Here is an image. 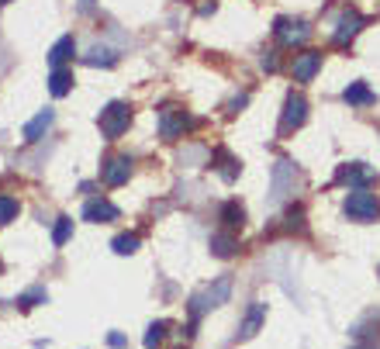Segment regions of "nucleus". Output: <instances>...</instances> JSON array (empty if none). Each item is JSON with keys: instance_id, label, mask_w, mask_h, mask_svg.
Instances as JSON below:
<instances>
[{"instance_id": "obj_1", "label": "nucleus", "mask_w": 380, "mask_h": 349, "mask_svg": "<svg viewBox=\"0 0 380 349\" xmlns=\"http://www.w3.org/2000/svg\"><path fill=\"white\" fill-rule=\"evenodd\" d=\"M232 294V277H218L214 284H207L204 290H197L190 297V322H197L200 315H207L211 308H221Z\"/></svg>"}, {"instance_id": "obj_2", "label": "nucleus", "mask_w": 380, "mask_h": 349, "mask_svg": "<svg viewBox=\"0 0 380 349\" xmlns=\"http://www.w3.org/2000/svg\"><path fill=\"white\" fill-rule=\"evenodd\" d=\"M97 125H100L104 139H121V135L128 132V125H132V107H128L125 100H111V104L100 111Z\"/></svg>"}, {"instance_id": "obj_3", "label": "nucleus", "mask_w": 380, "mask_h": 349, "mask_svg": "<svg viewBox=\"0 0 380 349\" xmlns=\"http://www.w3.org/2000/svg\"><path fill=\"white\" fill-rule=\"evenodd\" d=\"M346 215H349L353 222H377L380 218L377 194H370L367 187H363V190H349V197H346Z\"/></svg>"}, {"instance_id": "obj_4", "label": "nucleus", "mask_w": 380, "mask_h": 349, "mask_svg": "<svg viewBox=\"0 0 380 349\" xmlns=\"http://www.w3.org/2000/svg\"><path fill=\"white\" fill-rule=\"evenodd\" d=\"M304 118H308V100H304L301 93H287L284 118H280V135L294 132V128H301V125H304Z\"/></svg>"}, {"instance_id": "obj_5", "label": "nucleus", "mask_w": 380, "mask_h": 349, "mask_svg": "<svg viewBox=\"0 0 380 349\" xmlns=\"http://www.w3.org/2000/svg\"><path fill=\"white\" fill-rule=\"evenodd\" d=\"M184 128H187V114H184V107H163L159 111V135L163 139H177V135H184Z\"/></svg>"}, {"instance_id": "obj_6", "label": "nucleus", "mask_w": 380, "mask_h": 349, "mask_svg": "<svg viewBox=\"0 0 380 349\" xmlns=\"http://www.w3.org/2000/svg\"><path fill=\"white\" fill-rule=\"evenodd\" d=\"M322 70V52H301V56H294V66H290V73H294V80L297 84H308V80H315V73Z\"/></svg>"}, {"instance_id": "obj_7", "label": "nucleus", "mask_w": 380, "mask_h": 349, "mask_svg": "<svg viewBox=\"0 0 380 349\" xmlns=\"http://www.w3.org/2000/svg\"><path fill=\"white\" fill-rule=\"evenodd\" d=\"M277 38L284 42V45H301L308 35H311V28L304 24V21H287V17H277Z\"/></svg>"}, {"instance_id": "obj_8", "label": "nucleus", "mask_w": 380, "mask_h": 349, "mask_svg": "<svg viewBox=\"0 0 380 349\" xmlns=\"http://www.w3.org/2000/svg\"><path fill=\"white\" fill-rule=\"evenodd\" d=\"M128 176H132V160L128 156H111L104 163V183L107 187H121V183H128Z\"/></svg>"}, {"instance_id": "obj_9", "label": "nucleus", "mask_w": 380, "mask_h": 349, "mask_svg": "<svg viewBox=\"0 0 380 349\" xmlns=\"http://www.w3.org/2000/svg\"><path fill=\"white\" fill-rule=\"evenodd\" d=\"M263 322H267V304L253 301L249 311H246V318H242V325H239V339H253L263 329Z\"/></svg>"}, {"instance_id": "obj_10", "label": "nucleus", "mask_w": 380, "mask_h": 349, "mask_svg": "<svg viewBox=\"0 0 380 349\" xmlns=\"http://www.w3.org/2000/svg\"><path fill=\"white\" fill-rule=\"evenodd\" d=\"M370 176H374V173H370L363 163H346V166H339L335 183H353V190H363V183H367Z\"/></svg>"}, {"instance_id": "obj_11", "label": "nucleus", "mask_w": 380, "mask_h": 349, "mask_svg": "<svg viewBox=\"0 0 380 349\" xmlns=\"http://www.w3.org/2000/svg\"><path fill=\"white\" fill-rule=\"evenodd\" d=\"M52 118H56V111L52 107H45V111H38L28 125H24V142H38L45 132H49V125H52Z\"/></svg>"}, {"instance_id": "obj_12", "label": "nucleus", "mask_w": 380, "mask_h": 349, "mask_svg": "<svg viewBox=\"0 0 380 349\" xmlns=\"http://www.w3.org/2000/svg\"><path fill=\"white\" fill-rule=\"evenodd\" d=\"M118 218V208L111 201H90L84 208V222H94V225H104V222H114Z\"/></svg>"}, {"instance_id": "obj_13", "label": "nucleus", "mask_w": 380, "mask_h": 349, "mask_svg": "<svg viewBox=\"0 0 380 349\" xmlns=\"http://www.w3.org/2000/svg\"><path fill=\"white\" fill-rule=\"evenodd\" d=\"M77 52V42H73V35H63L52 49H49V63H52V70H63V63L70 59Z\"/></svg>"}, {"instance_id": "obj_14", "label": "nucleus", "mask_w": 380, "mask_h": 349, "mask_svg": "<svg viewBox=\"0 0 380 349\" xmlns=\"http://www.w3.org/2000/svg\"><path fill=\"white\" fill-rule=\"evenodd\" d=\"M360 28H363V17H360V14H346V17L339 21V28H335L332 42H335V45H346V42L360 31Z\"/></svg>"}, {"instance_id": "obj_15", "label": "nucleus", "mask_w": 380, "mask_h": 349, "mask_svg": "<svg viewBox=\"0 0 380 349\" xmlns=\"http://www.w3.org/2000/svg\"><path fill=\"white\" fill-rule=\"evenodd\" d=\"M73 84H77V80H73L70 70H52V73H49V93H52V97H66V93L73 90Z\"/></svg>"}, {"instance_id": "obj_16", "label": "nucleus", "mask_w": 380, "mask_h": 349, "mask_svg": "<svg viewBox=\"0 0 380 349\" xmlns=\"http://www.w3.org/2000/svg\"><path fill=\"white\" fill-rule=\"evenodd\" d=\"M242 222H246V208L239 201H225L221 204V225L225 228H242Z\"/></svg>"}, {"instance_id": "obj_17", "label": "nucleus", "mask_w": 380, "mask_h": 349, "mask_svg": "<svg viewBox=\"0 0 380 349\" xmlns=\"http://www.w3.org/2000/svg\"><path fill=\"white\" fill-rule=\"evenodd\" d=\"M235 249H239L235 235H228V232H218V235H211V253H214L218 260H228V256H235Z\"/></svg>"}, {"instance_id": "obj_18", "label": "nucleus", "mask_w": 380, "mask_h": 349, "mask_svg": "<svg viewBox=\"0 0 380 349\" xmlns=\"http://www.w3.org/2000/svg\"><path fill=\"white\" fill-rule=\"evenodd\" d=\"M342 100L346 104H356V107L360 104H374V90L367 87L363 80H356V84H349V87L342 90Z\"/></svg>"}, {"instance_id": "obj_19", "label": "nucleus", "mask_w": 380, "mask_h": 349, "mask_svg": "<svg viewBox=\"0 0 380 349\" xmlns=\"http://www.w3.org/2000/svg\"><path fill=\"white\" fill-rule=\"evenodd\" d=\"M287 180H294V163L280 160L274 170V197H287Z\"/></svg>"}, {"instance_id": "obj_20", "label": "nucleus", "mask_w": 380, "mask_h": 349, "mask_svg": "<svg viewBox=\"0 0 380 349\" xmlns=\"http://www.w3.org/2000/svg\"><path fill=\"white\" fill-rule=\"evenodd\" d=\"M84 63H87V66H104V70H107V66L118 63V56H114L111 49H104V45H94V49L84 56Z\"/></svg>"}, {"instance_id": "obj_21", "label": "nucleus", "mask_w": 380, "mask_h": 349, "mask_svg": "<svg viewBox=\"0 0 380 349\" xmlns=\"http://www.w3.org/2000/svg\"><path fill=\"white\" fill-rule=\"evenodd\" d=\"M111 249H114L118 256H132V253H138V235H132V232H125V235H114Z\"/></svg>"}, {"instance_id": "obj_22", "label": "nucleus", "mask_w": 380, "mask_h": 349, "mask_svg": "<svg viewBox=\"0 0 380 349\" xmlns=\"http://www.w3.org/2000/svg\"><path fill=\"white\" fill-rule=\"evenodd\" d=\"M70 235H73V218H56V228H52V242L56 246H66L70 242Z\"/></svg>"}, {"instance_id": "obj_23", "label": "nucleus", "mask_w": 380, "mask_h": 349, "mask_svg": "<svg viewBox=\"0 0 380 349\" xmlns=\"http://www.w3.org/2000/svg\"><path fill=\"white\" fill-rule=\"evenodd\" d=\"M214 160H218V170H221V176H225V180H235V176H239V170H242V166H239V163H235L228 153H218Z\"/></svg>"}, {"instance_id": "obj_24", "label": "nucleus", "mask_w": 380, "mask_h": 349, "mask_svg": "<svg viewBox=\"0 0 380 349\" xmlns=\"http://www.w3.org/2000/svg\"><path fill=\"white\" fill-rule=\"evenodd\" d=\"M14 218H17V201L7 197V194H0V225H10Z\"/></svg>"}, {"instance_id": "obj_25", "label": "nucleus", "mask_w": 380, "mask_h": 349, "mask_svg": "<svg viewBox=\"0 0 380 349\" xmlns=\"http://www.w3.org/2000/svg\"><path fill=\"white\" fill-rule=\"evenodd\" d=\"M163 336H166V322H152V325L145 329V339H142V343H145L149 349H156L159 343H163Z\"/></svg>"}, {"instance_id": "obj_26", "label": "nucleus", "mask_w": 380, "mask_h": 349, "mask_svg": "<svg viewBox=\"0 0 380 349\" xmlns=\"http://www.w3.org/2000/svg\"><path fill=\"white\" fill-rule=\"evenodd\" d=\"M35 304H45V290L42 287H31L17 297V308H35Z\"/></svg>"}, {"instance_id": "obj_27", "label": "nucleus", "mask_w": 380, "mask_h": 349, "mask_svg": "<svg viewBox=\"0 0 380 349\" xmlns=\"http://www.w3.org/2000/svg\"><path fill=\"white\" fill-rule=\"evenodd\" d=\"M107 346H114V349H125V336H121V332H111V336H107Z\"/></svg>"}, {"instance_id": "obj_28", "label": "nucleus", "mask_w": 380, "mask_h": 349, "mask_svg": "<svg viewBox=\"0 0 380 349\" xmlns=\"http://www.w3.org/2000/svg\"><path fill=\"white\" fill-rule=\"evenodd\" d=\"M263 70H277V56H274V52L263 56Z\"/></svg>"}, {"instance_id": "obj_29", "label": "nucleus", "mask_w": 380, "mask_h": 349, "mask_svg": "<svg viewBox=\"0 0 380 349\" xmlns=\"http://www.w3.org/2000/svg\"><path fill=\"white\" fill-rule=\"evenodd\" d=\"M94 7V0H80V10H90Z\"/></svg>"}, {"instance_id": "obj_30", "label": "nucleus", "mask_w": 380, "mask_h": 349, "mask_svg": "<svg viewBox=\"0 0 380 349\" xmlns=\"http://www.w3.org/2000/svg\"><path fill=\"white\" fill-rule=\"evenodd\" d=\"M356 349H377V346H356Z\"/></svg>"}, {"instance_id": "obj_31", "label": "nucleus", "mask_w": 380, "mask_h": 349, "mask_svg": "<svg viewBox=\"0 0 380 349\" xmlns=\"http://www.w3.org/2000/svg\"><path fill=\"white\" fill-rule=\"evenodd\" d=\"M0 3H10V0H0Z\"/></svg>"}]
</instances>
